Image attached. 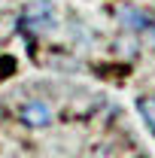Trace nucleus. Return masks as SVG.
Instances as JSON below:
<instances>
[{
    "label": "nucleus",
    "instance_id": "obj_1",
    "mask_svg": "<svg viewBox=\"0 0 155 158\" xmlns=\"http://www.w3.org/2000/svg\"><path fill=\"white\" fill-rule=\"evenodd\" d=\"M19 118L27 128H46L52 122V106L46 100H24L19 106Z\"/></svg>",
    "mask_w": 155,
    "mask_h": 158
},
{
    "label": "nucleus",
    "instance_id": "obj_2",
    "mask_svg": "<svg viewBox=\"0 0 155 158\" xmlns=\"http://www.w3.org/2000/svg\"><path fill=\"white\" fill-rule=\"evenodd\" d=\"M119 21H122L128 31H143V27L152 24V19H149L146 12L134 9V6H122V9H119Z\"/></svg>",
    "mask_w": 155,
    "mask_h": 158
},
{
    "label": "nucleus",
    "instance_id": "obj_3",
    "mask_svg": "<svg viewBox=\"0 0 155 158\" xmlns=\"http://www.w3.org/2000/svg\"><path fill=\"white\" fill-rule=\"evenodd\" d=\"M52 19H55V15H52V3H49V0H46V3H43V0H37V3L27 9V24H31V27L52 24Z\"/></svg>",
    "mask_w": 155,
    "mask_h": 158
},
{
    "label": "nucleus",
    "instance_id": "obj_4",
    "mask_svg": "<svg viewBox=\"0 0 155 158\" xmlns=\"http://www.w3.org/2000/svg\"><path fill=\"white\" fill-rule=\"evenodd\" d=\"M140 113H143V118H146V125L155 131V98H140Z\"/></svg>",
    "mask_w": 155,
    "mask_h": 158
},
{
    "label": "nucleus",
    "instance_id": "obj_5",
    "mask_svg": "<svg viewBox=\"0 0 155 158\" xmlns=\"http://www.w3.org/2000/svg\"><path fill=\"white\" fill-rule=\"evenodd\" d=\"M149 40L155 43V24H149Z\"/></svg>",
    "mask_w": 155,
    "mask_h": 158
}]
</instances>
